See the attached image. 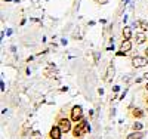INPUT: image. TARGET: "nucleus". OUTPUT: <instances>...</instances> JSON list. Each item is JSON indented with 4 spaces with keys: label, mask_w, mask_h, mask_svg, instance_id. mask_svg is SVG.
<instances>
[{
    "label": "nucleus",
    "mask_w": 148,
    "mask_h": 139,
    "mask_svg": "<svg viewBox=\"0 0 148 139\" xmlns=\"http://www.w3.org/2000/svg\"><path fill=\"white\" fill-rule=\"evenodd\" d=\"M90 130V127L88 126V121L86 120H80L77 124H76V127L73 129V135L76 136V138H80V136H83L84 133H88Z\"/></svg>",
    "instance_id": "1"
},
{
    "label": "nucleus",
    "mask_w": 148,
    "mask_h": 139,
    "mask_svg": "<svg viewBox=\"0 0 148 139\" xmlns=\"http://www.w3.org/2000/svg\"><path fill=\"white\" fill-rule=\"evenodd\" d=\"M132 65L135 68H144L148 65V59L144 56H133L132 58Z\"/></svg>",
    "instance_id": "2"
},
{
    "label": "nucleus",
    "mask_w": 148,
    "mask_h": 139,
    "mask_svg": "<svg viewBox=\"0 0 148 139\" xmlns=\"http://www.w3.org/2000/svg\"><path fill=\"white\" fill-rule=\"evenodd\" d=\"M82 117H83V110H82V107H80V105L73 107V110H71V120L77 123V121L82 120Z\"/></svg>",
    "instance_id": "3"
},
{
    "label": "nucleus",
    "mask_w": 148,
    "mask_h": 139,
    "mask_svg": "<svg viewBox=\"0 0 148 139\" xmlns=\"http://www.w3.org/2000/svg\"><path fill=\"white\" fill-rule=\"evenodd\" d=\"M59 127H61V130H62L64 133H67V132H70L71 130V121L68 120V118H59Z\"/></svg>",
    "instance_id": "4"
},
{
    "label": "nucleus",
    "mask_w": 148,
    "mask_h": 139,
    "mask_svg": "<svg viewBox=\"0 0 148 139\" xmlns=\"http://www.w3.org/2000/svg\"><path fill=\"white\" fill-rule=\"evenodd\" d=\"M61 133H62V130L59 126H53L49 132V136H51V139H61Z\"/></svg>",
    "instance_id": "5"
},
{
    "label": "nucleus",
    "mask_w": 148,
    "mask_h": 139,
    "mask_svg": "<svg viewBox=\"0 0 148 139\" xmlns=\"http://www.w3.org/2000/svg\"><path fill=\"white\" fill-rule=\"evenodd\" d=\"M132 49V42L130 40H123L121 45H120V50H123V52H129V50Z\"/></svg>",
    "instance_id": "6"
},
{
    "label": "nucleus",
    "mask_w": 148,
    "mask_h": 139,
    "mask_svg": "<svg viewBox=\"0 0 148 139\" xmlns=\"http://www.w3.org/2000/svg\"><path fill=\"white\" fill-rule=\"evenodd\" d=\"M123 37H125V40H130L132 39V28L130 27L123 28Z\"/></svg>",
    "instance_id": "7"
},
{
    "label": "nucleus",
    "mask_w": 148,
    "mask_h": 139,
    "mask_svg": "<svg viewBox=\"0 0 148 139\" xmlns=\"http://www.w3.org/2000/svg\"><path fill=\"white\" fill-rule=\"evenodd\" d=\"M132 116H133L135 118H141V117H144V111H142L141 108H133Z\"/></svg>",
    "instance_id": "8"
},
{
    "label": "nucleus",
    "mask_w": 148,
    "mask_h": 139,
    "mask_svg": "<svg viewBox=\"0 0 148 139\" xmlns=\"http://www.w3.org/2000/svg\"><path fill=\"white\" fill-rule=\"evenodd\" d=\"M142 138H144V133H141L139 130L135 132V133H130V135L127 136V139H142Z\"/></svg>",
    "instance_id": "9"
},
{
    "label": "nucleus",
    "mask_w": 148,
    "mask_h": 139,
    "mask_svg": "<svg viewBox=\"0 0 148 139\" xmlns=\"http://www.w3.org/2000/svg\"><path fill=\"white\" fill-rule=\"evenodd\" d=\"M145 40H147L145 34H142V33L136 34V45H142V43H145Z\"/></svg>",
    "instance_id": "10"
},
{
    "label": "nucleus",
    "mask_w": 148,
    "mask_h": 139,
    "mask_svg": "<svg viewBox=\"0 0 148 139\" xmlns=\"http://www.w3.org/2000/svg\"><path fill=\"white\" fill-rule=\"evenodd\" d=\"M111 77H114V68L113 67H108V75H107V81H110L111 80Z\"/></svg>",
    "instance_id": "11"
},
{
    "label": "nucleus",
    "mask_w": 148,
    "mask_h": 139,
    "mask_svg": "<svg viewBox=\"0 0 148 139\" xmlns=\"http://www.w3.org/2000/svg\"><path fill=\"white\" fill-rule=\"evenodd\" d=\"M136 25H139L142 30H148V22H147V21H138Z\"/></svg>",
    "instance_id": "12"
},
{
    "label": "nucleus",
    "mask_w": 148,
    "mask_h": 139,
    "mask_svg": "<svg viewBox=\"0 0 148 139\" xmlns=\"http://www.w3.org/2000/svg\"><path fill=\"white\" fill-rule=\"evenodd\" d=\"M141 129H142V124H141V123H135V124H133V130H135V132L141 130Z\"/></svg>",
    "instance_id": "13"
},
{
    "label": "nucleus",
    "mask_w": 148,
    "mask_h": 139,
    "mask_svg": "<svg viewBox=\"0 0 148 139\" xmlns=\"http://www.w3.org/2000/svg\"><path fill=\"white\" fill-rule=\"evenodd\" d=\"M98 3H101V5H105V3H108V0H96Z\"/></svg>",
    "instance_id": "14"
},
{
    "label": "nucleus",
    "mask_w": 148,
    "mask_h": 139,
    "mask_svg": "<svg viewBox=\"0 0 148 139\" xmlns=\"http://www.w3.org/2000/svg\"><path fill=\"white\" fill-rule=\"evenodd\" d=\"M145 56H148V49H145Z\"/></svg>",
    "instance_id": "15"
},
{
    "label": "nucleus",
    "mask_w": 148,
    "mask_h": 139,
    "mask_svg": "<svg viewBox=\"0 0 148 139\" xmlns=\"http://www.w3.org/2000/svg\"><path fill=\"white\" fill-rule=\"evenodd\" d=\"M145 79H147V80H148V73H147V74H145Z\"/></svg>",
    "instance_id": "16"
},
{
    "label": "nucleus",
    "mask_w": 148,
    "mask_h": 139,
    "mask_svg": "<svg viewBox=\"0 0 148 139\" xmlns=\"http://www.w3.org/2000/svg\"><path fill=\"white\" fill-rule=\"evenodd\" d=\"M145 102H147V105H148V98H147V101H145Z\"/></svg>",
    "instance_id": "17"
},
{
    "label": "nucleus",
    "mask_w": 148,
    "mask_h": 139,
    "mask_svg": "<svg viewBox=\"0 0 148 139\" xmlns=\"http://www.w3.org/2000/svg\"><path fill=\"white\" fill-rule=\"evenodd\" d=\"M145 87H147V90H148V83H147V86H145Z\"/></svg>",
    "instance_id": "18"
}]
</instances>
